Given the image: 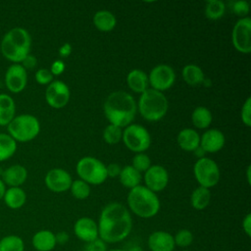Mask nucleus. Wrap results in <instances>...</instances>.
<instances>
[{"instance_id":"1","label":"nucleus","mask_w":251,"mask_h":251,"mask_svg":"<svg viewBox=\"0 0 251 251\" xmlns=\"http://www.w3.org/2000/svg\"><path fill=\"white\" fill-rule=\"evenodd\" d=\"M97 225L100 239L105 243H117L130 233L132 219L125 205L112 202L102 209Z\"/></svg>"},{"instance_id":"2","label":"nucleus","mask_w":251,"mask_h":251,"mask_svg":"<svg viewBox=\"0 0 251 251\" xmlns=\"http://www.w3.org/2000/svg\"><path fill=\"white\" fill-rule=\"evenodd\" d=\"M104 114L111 125L119 127L129 126L136 114L137 105L134 98L126 91H114L104 102Z\"/></svg>"},{"instance_id":"3","label":"nucleus","mask_w":251,"mask_h":251,"mask_svg":"<svg viewBox=\"0 0 251 251\" xmlns=\"http://www.w3.org/2000/svg\"><path fill=\"white\" fill-rule=\"evenodd\" d=\"M30 46L31 37L28 31L23 27H14L4 34L0 50L7 60L20 64L29 54Z\"/></svg>"},{"instance_id":"4","label":"nucleus","mask_w":251,"mask_h":251,"mask_svg":"<svg viewBox=\"0 0 251 251\" xmlns=\"http://www.w3.org/2000/svg\"><path fill=\"white\" fill-rule=\"evenodd\" d=\"M127 205L130 211L143 219L156 216L160 210V200L155 192L145 185H137L131 188L127 194Z\"/></svg>"},{"instance_id":"5","label":"nucleus","mask_w":251,"mask_h":251,"mask_svg":"<svg viewBox=\"0 0 251 251\" xmlns=\"http://www.w3.org/2000/svg\"><path fill=\"white\" fill-rule=\"evenodd\" d=\"M136 105L142 118L148 122L160 121L167 114L169 108L165 94L152 88H147L140 94Z\"/></svg>"},{"instance_id":"6","label":"nucleus","mask_w":251,"mask_h":251,"mask_svg":"<svg viewBox=\"0 0 251 251\" xmlns=\"http://www.w3.org/2000/svg\"><path fill=\"white\" fill-rule=\"evenodd\" d=\"M8 134L17 142H27L34 139L40 131V124L36 117L29 114L16 116L7 126Z\"/></svg>"},{"instance_id":"7","label":"nucleus","mask_w":251,"mask_h":251,"mask_svg":"<svg viewBox=\"0 0 251 251\" xmlns=\"http://www.w3.org/2000/svg\"><path fill=\"white\" fill-rule=\"evenodd\" d=\"M75 170L79 179L88 184H101L108 177L105 164L99 159L90 156L81 158L77 162Z\"/></svg>"},{"instance_id":"8","label":"nucleus","mask_w":251,"mask_h":251,"mask_svg":"<svg viewBox=\"0 0 251 251\" xmlns=\"http://www.w3.org/2000/svg\"><path fill=\"white\" fill-rule=\"evenodd\" d=\"M122 139L132 152L143 153L151 144V136L149 131L138 124H130L123 130Z\"/></svg>"},{"instance_id":"9","label":"nucleus","mask_w":251,"mask_h":251,"mask_svg":"<svg viewBox=\"0 0 251 251\" xmlns=\"http://www.w3.org/2000/svg\"><path fill=\"white\" fill-rule=\"evenodd\" d=\"M194 176L199 186L210 188L215 186L220 180V169L217 163L207 157L199 158L193 166Z\"/></svg>"},{"instance_id":"10","label":"nucleus","mask_w":251,"mask_h":251,"mask_svg":"<svg viewBox=\"0 0 251 251\" xmlns=\"http://www.w3.org/2000/svg\"><path fill=\"white\" fill-rule=\"evenodd\" d=\"M231 42L233 47L240 53L251 52V19L240 18L231 31Z\"/></svg>"},{"instance_id":"11","label":"nucleus","mask_w":251,"mask_h":251,"mask_svg":"<svg viewBox=\"0 0 251 251\" xmlns=\"http://www.w3.org/2000/svg\"><path fill=\"white\" fill-rule=\"evenodd\" d=\"M176 80V74L174 69L165 64L157 65L154 67L148 76V82L152 89L157 91H164L173 86Z\"/></svg>"},{"instance_id":"12","label":"nucleus","mask_w":251,"mask_h":251,"mask_svg":"<svg viewBox=\"0 0 251 251\" xmlns=\"http://www.w3.org/2000/svg\"><path fill=\"white\" fill-rule=\"evenodd\" d=\"M71 97L69 86L61 80H53L45 90V100L47 104L55 109L65 107Z\"/></svg>"},{"instance_id":"13","label":"nucleus","mask_w":251,"mask_h":251,"mask_svg":"<svg viewBox=\"0 0 251 251\" xmlns=\"http://www.w3.org/2000/svg\"><path fill=\"white\" fill-rule=\"evenodd\" d=\"M27 83L26 70L21 64H12L5 74V85L9 91L19 93L23 91Z\"/></svg>"},{"instance_id":"14","label":"nucleus","mask_w":251,"mask_h":251,"mask_svg":"<svg viewBox=\"0 0 251 251\" xmlns=\"http://www.w3.org/2000/svg\"><path fill=\"white\" fill-rule=\"evenodd\" d=\"M145 186L153 192H159L166 188L169 182V174L161 165H151L144 175Z\"/></svg>"},{"instance_id":"15","label":"nucleus","mask_w":251,"mask_h":251,"mask_svg":"<svg viewBox=\"0 0 251 251\" xmlns=\"http://www.w3.org/2000/svg\"><path fill=\"white\" fill-rule=\"evenodd\" d=\"M45 185L53 192L60 193L70 189L73 182L71 175L63 169H52L45 176Z\"/></svg>"},{"instance_id":"16","label":"nucleus","mask_w":251,"mask_h":251,"mask_svg":"<svg viewBox=\"0 0 251 251\" xmlns=\"http://www.w3.org/2000/svg\"><path fill=\"white\" fill-rule=\"evenodd\" d=\"M74 232L78 239L85 243L99 237L97 223L88 217H82L76 220L74 225Z\"/></svg>"},{"instance_id":"17","label":"nucleus","mask_w":251,"mask_h":251,"mask_svg":"<svg viewBox=\"0 0 251 251\" xmlns=\"http://www.w3.org/2000/svg\"><path fill=\"white\" fill-rule=\"evenodd\" d=\"M225 142V134L217 128H211L202 134L200 137L199 146L204 152L216 153L224 147Z\"/></svg>"},{"instance_id":"18","label":"nucleus","mask_w":251,"mask_h":251,"mask_svg":"<svg viewBox=\"0 0 251 251\" xmlns=\"http://www.w3.org/2000/svg\"><path fill=\"white\" fill-rule=\"evenodd\" d=\"M147 244L151 251H174L176 247L174 236L164 230L153 231L148 237Z\"/></svg>"},{"instance_id":"19","label":"nucleus","mask_w":251,"mask_h":251,"mask_svg":"<svg viewBox=\"0 0 251 251\" xmlns=\"http://www.w3.org/2000/svg\"><path fill=\"white\" fill-rule=\"evenodd\" d=\"M27 178V171L22 165H13L2 173L1 179L10 187H20Z\"/></svg>"},{"instance_id":"20","label":"nucleus","mask_w":251,"mask_h":251,"mask_svg":"<svg viewBox=\"0 0 251 251\" xmlns=\"http://www.w3.org/2000/svg\"><path fill=\"white\" fill-rule=\"evenodd\" d=\"M31 243L36 251H51L57 244L55 233L49 229L36 231L31 238Z\"/></svg>"},{"instance_id":"21","label":"nucleus","mask_w":251,"mask_h":251,"mask_svg":"<svg viewBox=\"0 0 251 251\" xmlns=\"http://www.w3.org/2000/svg\"><path fill=\"white\" fill-rule=\"evenodd\" d=\"M176 141L182 150L194 152L199 147L200 136L193 128H183L178 132Z\"/></svg>"},{"instance_id":"22","label":"nucleus","mask_w":251,"mask_h":251,"mask_svg":"<svg viewBox=\"0 0 251 251\" xmlns=\"http://www.w3.org/2000/svg\"><path fill=\"white\" fill-rule=\"evenodd\" d=\"M128 87L135 93H142L148 88V75L139 69L131 70L126 76Z\"/></svg>"},{"instance_id":"23","label":"nucleus","mask_w":251,"mask_h":251,"mask_svg":"<svg viewBox=\"0 0 251 251\" xmlns=\"http://www.w3.org/2000/svg\"><path fill=\"white\" fill-rule=\"evenodd\" d=\"M16 105L14 99L8 95L0 94V126H8L15 118Z\"/></svg>"},{"instance_id":"24","label":"nucleus","mask_w":251,"mask_h":251,"mask_svg":"<svg viewBox=\"0 0 251 251\" xmlns=\"http://www.w3.org/2000/svg\"><path fill=\"white\" fill-rule=\"evenodd\" d=\"M93 24L98 30L108 32L115 28L117 25V19L110 11L101 10L94 14Z\"/></svg>"},{"instance_id":"25","label":"nucleus","mask_w":251,"mask_h":251,"mask_svg":"<svg viewBox=\"0 0 251 251\" xmlns=\"http://www.w3.org/2000/svg\"><path fill=\"white\" fill-rule=\"evenodd\" d=\"M4 202L10 209L16 210L22 208L26 201V194L21 187H10L4 194Z\"/></svg>"},{"instance_id":"26","label":"nucleus","mask_w":251,"mask_h":251,"mask_svg":"<svg viewBox=\"0 0 251 251\" xmlns=\"http://www.w3.org/2000/svg\"><path fill=\"white\" fill-rule=\"evenodd\" d=\"M121 183L126 188H133L139 185L141 181V173L136 171L131 165L126 166L121 170L119 175Z\"/></svg>"},{"instance_id":"27","label":"nucleus","mask_w":251,"mask_h":251,"mask_svg":"<svg viewBox=\"0 0 251 251\" xmlns=\"http://www.w3.org/2000/svg\"><path fill=\"white\" fill-rule=\"evenodd\" d=\"M191 121L195 127L200 129L207 128L213 121L212 113L208 108L204 106L196 107L191 114Z\"/></svg>"},{"instance_id":"28","label":"nucleus","mask_w":251,"mask_h":251,"mask_svg":"<svg viewBox=\"0 0 251 251\" xmlns=\"http://www.w3.org/2000/svg\"><path fill=\"white\" fill-rule=\"evenodd\" d=\"M182 78L187 84L191 86L198 85L204 82L205 80V76L202 69L193 64L186 65L182 69Z\"/></svg>"},{"instance_id":"29","label":"nucleus","mask_w":251,"mask_h":251,"mask_svg":"<svg viewBox=\"0 0 251 251\" xmlns=\"http://www.w3.org/2000/svg\"><path fill=\"white\" fill-rule=\"evenodd\" d=\"M211 201V191L209 188L198 186L196 187L190 197L191 206L196 210H203L205 209Z\"/></svg>"},{"instance_id":"30","label":"nucleus","mask_w":251,"mask_h":251,"mask_svg":"<svg viewBox=\"0 0 251 251\" xmlns=\"http://www.w3.org/2000/svg\"><path fill=\"white\" fill-rule=\"evenodd\" d=\"M16 150L17 142L8 133H0V162L10 159Z\"/></svg>"},{"instance_id":"31","label":"nucleus","mask_w":251,"mask_h":251,"mask_svg":"<svg viewBox=\"0 0 251 251\" xmlns=\"http://www.w3.org/2000/svg\"><path fill=\"white\" fill-rule=\"evenodd\" d=\"M0 251H25V242L19 235H6L0 239Z\"/></svg>"},{"instance_id":"32","label":"nucleus","mask_w":251,"mask_h":251,"mask_svg":"<svg viewBox=\"0 0 251 251\" xmlns=\"http://www.w3.org/2000/svg\"><path fill=\"white\" fill-rule=\"evenodd\" d=\"M226 12V5L221 0H210L205 6V15L209 20L216 21L221 19Z\"/></svg>"},{"instance_id":"33","label":"nucleus","mask_w":251,"mask_h":251,"mask_svg":"<svg viewBox=\"0 0 251 251\" xmlns=\"http://www.w3.org/2000/svg\"><path fill=\"white\" fill-rule=\"evenodd\" d=\"M71 191L75 198L78 200L86 199L90 194V186L88 183L81 179L74 180L71 184Z\"/></svg>"},{"instance_id":"34","label":"nucleus","mask_w":251,"mask_h":251,"mask_svg":"<svg viewBox=\"0 0 251 251\" xmlns=\"http://www.w3.org/2000/svg\"><path fill=\"white\" fill-rule=\"evenodd\" d=\"M123 130L121 127L109 124L103 131V138L108 144H117L121 141Z\"/></svg>"},{"instance_id":"35","label":"nucleus","mask_w":251,"mask_h":251,"mask_svg":"<svg viewBox=\"0 0 251 251\" xmlns=\"http://www.w3.org/2000/svg\"><path fill=\"white\" fill-rule=\"evenodd\" d=\"M174 240H175V245L178 246V247H188L192 241H193V234L189 229L183 228L178 230L176 235L174 236Z\"/></svg>"},{"instance_id":"36","label":"nucleus","mask_w":251,"mask_h":251,"mask_svg":"<svg viewBox=\"0 0 251 251\" xmlns=\"http://www.w3.org/2000/svg\"><path fill=\"white\" fill-rule=\"evenodd\" d=\"M131 166L139 173L146 172L149 169V167L151 166V160L148 157V155H146L144 153H136L132 159Z\"/></svg>"},{"instance_id":"37","label":"nucleus","mask_w":251,"mask_h":251,"mask_svg":"<svg viewBox=\"0 0 251 251\" xmlns=\"http://www.w3.org/2000/svg\"><path fill=\"white\" fill-rule=\"evenodd\" d=\"M231 10L238 17L245 18L248 15L249 10H250L249 3L247 1H243V0L235 1V2H233L232 6H231Z\"/></svg>"},{"instance_id":"38","label":"nucleus","mask_w":251,"mask_h":251,"mask_svg":"<svg viewBox=\"0 0 251 251\" xmlns=\"http://www.w3.org/2000/svg\"><path fill=\"white\" fill-rule=\"evenodd\" d=\"M240 118L246 126H251V97H248L242 105Z\"/></svg>"},{"instance_id":"39","label":"nucleus","mask_w":251,"mask_h":251,"mask_svg":"<svg viewBox=\"0 0 251 251\" xmlns=\"http://www.w3.org/2000/svg\"><path fill=\"white\" fill-rule=\"evenodd\" d=\"M53 75L47 69H39L35 73V80L39 84H49L53 81Z\"/></svg>"},{"instance_id":"40","label":"nucleus","mask_w":251,"mask_h":251,"mask_svg":"<svg viewBox=\"0 0 251 251\" xmlns=\"http://www.w3.org/2000/svg\"><path fill=\"white\" fill-rule=\"evenodd\" d=\"M84 251H107V245L98 237L90 242H86L84 245Z\"/></svg>"},{"instance_id":"41","label":"nucleus","mask_w":251,"mask_h":251,"mask_svg":"<svg viewBox=\"0 0 251 251\" xmlns=\"http://www.w3.org/2000/svg\"><path fill=\"white\" fill-rule=\"evenodd\" d=\"M53 75H60L65 71V64L62 60H56L52 63L51 68L49 70Z\"/></svg>"},{"instance_id":"42","label":"nucleus","mask_w":251,"mask_h":251,"mask_svg":"<svg viewBox=\"0 0 251 251\" xmlns=\"http://www.w3.org/2000/svg\"><path fill=\"white\" fill-rule=\"evenodd\" d=\"M106 170H107V175H108V176L116 177V176H119L122 168H121L118 164L112 163V164L106 166Z\"/></svg>"},{"instance_id":"43","label":"nucleus","mask_w":251,"mask_h":251,"mask_svg":"<svg viewBox=\"0 0 251 251\" xmlns=\"http://www.w3.org/2000/svg\"><path fill=\"white\" fill-rule=\"evenodd\" d=\"M37 64V60L34 56L28 54L22 62V66L26 70V69H33Z\"/></svg>"},{"instance_id":"44","label":"nucleus","mask_w":251,"mask_h":251,"mask_svg":"<svg viewBox=\"0 0 251 251\" xmlns=\"http://www.w3.org/2000/svg\"><path fill=\"white\" fill-rule=\"evenodd\" d=\"M242 228L245 234L250 237L251 236V214H247L242 221Z\"/></svg>"},{"instance_id":"45","label":"nucleus","mask_w":251,"mask_h":251,"mask_svg":"<svg viewBox=\"0 0 251 251\" xmlns=\"http://www.w3.org/2000/svg\"><path fill=\"white\" fill-rule=\"evenodd\" d=\"M55 238H56V243L65 244L69 241V234L66 231H60L55 234Z\"/></svg>"},{"instance_id":"46","label":"nucleus","mask_w":251,"mask_h":251,"mask_svg":"<svg viewBox=\"0 0 251 251\" xmlns=\"http://www.w3.org/2000/svg\"><path fill=\"white\" fill-rule=\"evenodd\" d=\"M72 52V45L70 43H64L59 48V54L61 57H68Z\"/></svg>"},{"instance_id":"47","label":"nucleus","mask_w":251,"mask_h":251,"mask_svg":"<svg viewBox=\"0 0 251 251\" xmlns=\"http://www.w3.org/2000/svg\"><path fill=\"white\" fill-rule=\"evenodd\" d=\"M6 192V184L3 182V180L0 178V200L3 199L4 194Z\"/></svg>"},{"instance_id":"48","label":"nucleus","mask_w":251,"mask_h":251,"mask_svg":"<svg viewBox=\"0 0 251 251\" xmlns=\"http://www.w3.org/2000/svg\"><path fill=\"white\" fill-rule=\"evenodd\" d=\"M250 172H251V167L248 166L247 167V171H246V176H247V182L250 184L251 182V178H250Z\"/></svg>"},{"instance_id":"49","label":"nucleus","mask_w":251,"mask_h":251,"mask_svg":"<svg viewBox=\"0 0 251 251\" xmlns=\"http://www.w3.org/2000/svg\"><path fill=\"white\" fill-rule=\"evenodd\" d=\"M107 251H126V250H124V249H110V250H107Z\"/></svg>"},{"instance_id":"50","label":"nucleus","mask_w":251,"mask_h":251,"mask_svg":"<svg viewBox=\"0 0 251 251\" xmlns=\"http://www.w3.org/2000/svg\"><path fill=\"white\" fill-rule=\"evenodd\" d=\"M181 251H190V250H181Z\"/></svg>"},{"instance_id":"51","label":"nucleus","mask_w":251,"mask_h":251,"mask_svg":"<svg viewBox=\"0 0 251 251\" xmlns=\"http://www.w3.org/2000/svg\"><path fill=\"white\" fill-rule=\"evenodd\" d=\"M1 86H2V83H1V82H0V87H1Z\"/></svg>"}]
</instances>
